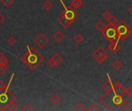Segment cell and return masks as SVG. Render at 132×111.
<instances>
[{
  "label": "cell",
  "mask_w": 132,
  "mask_h": 111,
  "mask_svg": "<svg viewBox=\"0 0 132 111\" xmlns=\"http://www.w3.org/2000/svg\"><path fill=\"white\" fill-rule=\"evenodd\" d=\"M113 15H112V13L111 12V11L110 10H108V9H106V10H104V12H103V14H102V16H103V18L105 19V20H108L111 16H112Z\"/></svg>",
  "instance_id": "cell-22"
},
{
  "label": "cell",
  "mask_w": 132,
  "mask_h": 111,
  "mask_svg": "<svg viewBox=\"0 0 132 111\" xmlns=\"http://www.w3.org/2000/svg\"><path fill=\"white\" fill-rule=\"evenodd\" d=\"M57 22L59 23V25L64 29H67L70 27V25L73 24V22L68 20L65 16H63V15L60 14V16L59 17Z\"/></svg>",
  "instance_id": "cell-9"
},
{
  "label": "cell",
  "mask_w": 132,
  "mask_h": 111,
  "mask_svg": "<svg viewBox=\"0 0 132 111\" xmlns=\"http://www.w3.org/2000/svg\"><path fill=\"white\" fill-rule=\"evenodd\" d=\"M107 77H108V80L102 85V88L105 92H108V91L111 90L113 89V87H114V84L112 83L111 79L108 73H107Z\"/></svg>",
  "instance_id": "cell-11"
},
{
  "label": "cell",
  "mask_w": 132,
  "mask_h": 111,
  "mask_svg": "<svg viewBox=\"0 0 132 111\" xmlns=\"http://www.w3.org/2000/svg\"><path fill=\"white\" fill-rule=\"evenodd\" d=\"M73 110L75 111H86L87 110V108L86 107V106L83 103L79 102L77 104V105L76 107H74Z\"/></svg>",
  "instance_id": "cell-19"
},
{
  "label": "cell",
  "mask_w": 132,
  "mask_h": 111,
  "mask_svg": "<svg viewBox=\"0 0 132 111\" xmlns=\"http://www.w3.org/2000/svg\"><path fill=\"white\" fill-rule=\"evenodd\" d=\"M108 23H110V24L117 25V24H118V22H119V20L117 19V17H116V16L112 15V16H111V17L108 20Z\"/></svg>",
  "instance_id": "cell-25"
},
{
  "label": "cell",
  "mask_w": 132,
  "mask_h": 111,
  "mask_svg": "<svg viewBox=\"0 0 132 111\" xmlns=\"http://www.w3.org/2000/svg\"><path fill=\"white\" fill-rule=\"evenodd\" d=\"M16 42H17V40H16L15 37H14V36H9V37H8L7 39H6V42H7V44L9 45V46H13V45H15V44L16 43Z\"/></svg>",
  "instance_id": "cell-23"
},
{
  "label": "cell",
  "mask_w": 132,
  "mask_h": 111,
  "mask_svg": "<svg viewBox=\"0 0 132 111\" xmlns=\"http://www.w3.org/2000/svg\"><path fill=\"white\" fill-rule=\"evenodd\" d=\"M1 3L6 8H9L14 3V0H1Z\"/></svg>",
  "instance_id": "cell-24"
},
{
  "label": "cell",
  "mask_w": 132,
  "mask_h": 111,
  "mask_svg": "<svg viewBox=\"0 0 132 111\" xmlns=\"http://www.w3.org/2000/svg\"><path fill=\"white\" fill-rule=\"evenodd\" d=\"M100 101L106 109L111 111L115 109L122 110L128 103V100L124 95L116 93L114 89L108 92H105L101 97Z\"/></svg>",
  "instance_id": "cell-1"
},
{
  "label": "cell",
  "mask_w": 132,
  "mask_h": 111,
  "mask_svg": "<svg viewBox=\"0 0 132 111\" xmlns=\"http://www.w3.org/2000/svg\"><path fill=\"white\" fill-rule=\"evenodd\" d=\"M43 6L46 10H50L53 6V3L50 0H46V1H44Z\"/></svg>",
  "instance_id": "cell-20"
},
{
  "label": "cell",
  "mask_w": 132,
  "mask_h": 111,
  "mask_svg": "<svg viewBox=\"0 0 132 111\" xmlns=\"http://www.w3.org/2000/svg\"><path fill=\"white\" fill-rule=\"evenodd\" d=\"M128 12L131 15H132V5L128 8Z\"/></svg>",
  "instance_id": "cell-36"
},
{
  "label": "cell",
  "mask_w": 132,
  "mask_h": 111,
  "mask_svg": "<svg viewBox=\"0 0 132 111\" xmlns=\"http://www.w3.org/2000/svg\"><path fill=\"white\" fill-rule=\"evenodd\" d=\"M4 19H5V17H4V15L0 12V25L3 22V21H4Z\"/></svg>",
  "instance_id": "cell-35"
},
{
  "label": "cell",
  "mask_w": 132,
  "mask_h": 111,
  "mask_svg": "<svg viewBox=\"0 0 132 111\" xmlns=\"http://www.w3.org/2000/svg\"><path fill=\"white\" fill-rule=\"evenodd\" d=\"M106 24L104 23V21H102V20H99V21H97V23L94 25V28L96 29H97L98 31H100V32H103V30L105 29V27H106Z\"/></svg>",
  "instance_id": "cell-15"
},
{
  "label": "cell",
  "mask_w": 132,
  "mask_h": 111,
  "mask_svg": "<svg viewBox=\"0 0 132 111\" xmlns=\"http://www.w3.org/2000/svg\"><path fill=\"white\" fill-rule=\"evenodd\" d=\"M5 87H6V85H5V82H4L3 80H0V90H3L4 88H5Z\"/></svg>",
  "instance_id": "cell-34"
},
{
  "label": "cell",
  "mask_w": 132,
  "mask_h": 111,
  "mask_svg": "<svg viewBox=\"0 0 132 111\" xmlns=\"http://www.w3.org/2000/svg\"><path fill=\"white\" fill-rule=\"evenodd\" d=\"M60 3L62 4L64 10L60 13L61 15H63V16H65L68 20L71 21V22H74L77 18H78V12L76 11L75 8H73L71 5L68 8L66 6V5L64 4L63 0H60Z\"/></svg>",
  "instance_id": "cell-6"
},
{
  "label": "cell",
  "mask_w": 132,
  "mask_h": 111,
  "mask_svg": "<svg viewBox=\"0 0 132 111\" xmlns=\"http://www.w3.org/2000/svg\"><path fill=\"white\" fill-rule=\"evenodd\" d=\"M101 33L103 36L109 42L118 41V35L116 25L108 23Z\"/></svg>",
  "instance_id": "cell-5"
},
{
  "label": "cell",
  "mask_w": 132,
  "mask_h": 111,
  "mask_svg": "<svg viewBox=\"0 0 132 111\" xmlns=\"http://www.w3.org/2000/svg\"><path fill=\"white\" fill-rule=\"evenodd\" d=\"M61 100H62V98H61V97H60V95H58L57 93L53 94V95L51 96V97H50V101H51L53 104H55V105L58 104L61 101Z\"/></svg>",
  "instance_id": "cell-17"
},
{
  "label": "cell",
  "mask_w": 132,
  "mask_h": 111,
  "mask_svg": "<svg viewBox=\"0 0 132 111\" xmlns=\"http://www.w3.org/2000/svg\"><path fill=\"white\" fill-rule=\"evenodd\" d=\"M8 63V60H7V58L2 53H0V64H2V65H7Z\"/></svg>",
  "instance_id": "cell-26"
},
{
  "label": "cell",
  "mask_w": 132,
  "mask_h": 111,
  "mask_svg": "<svg viewBox=\"0 0 132 111\" xmlns=\"http://www.w3.org/2000/svg\"><path fill=\"white\" fill-rule=\"evenodd\" d=\"M131 104H132V98L131 99V100H130L128 103H127V104H126V105H125V107L122 109V110H128V107H129Z\"/></svg>",
  "instance_id": "cell-33"
},
{
  "label": "cell",
  "mask_w": 132,
  "mask_h": 111,
  "mask_svg": "<svg viewBox=\"0 0 132 111\" xmlns=\"http://www.w3.org/2000/svg\"><path fill=\"white\" fill-rule=\"evenodd\" d=\"M113 89L114 90L119 93V94H122V95H126L125 93V88L118 82H117L115 84H114V87H113Z\"/></svg>",
  "instance_id": "cell-14"
},
{
  "label": "cell",
  "mask_w": 132,
  "mask_h": 111,
  "mask_svg": "<svg viewBox=\"0 0 132 111\" xmlns=\"http://www.w3.org/2000/svg\"><path fill=\"white\" fill-rule=\"evenodd\" d=\"M125 93L128 97L132 98V87H130L125 89Z\"/></svg>",
  "instance_id": "cell-30"
},
{
  "label": "cell",
  "mask_w": 132,
  "mask_h": 111,
  "mask_svg": "<svg viewBox=\"0 0 132 111\" xmlns=\"http://www.w3.org/2000/svg\"><path fill=\"white\" fill-rule=\"evenodd\" d=\"M116 26L118 35V41H124L127 39L132 34V29L131 26L124 20L119 21Z\"/></svg>",
  "instance_id": "cell-4"
},
{
  "label": "cell",
  "mask_w": 132,
  "mask_h": 111,
  "mask_svg": "<svg viewBox=\"0 0 132 111\" xmlns=\"http://www.w3.org/2000/svg\"><path fill=\"white\" fill-rule=\"evenodd\" d=\"M64 38H65V35L60 30H57L53 35V39L56 42H61L64 39Z\"/></svg>",
  "instance_id": "cell-12"
},
{
  "label": "cell",
  "mask_w": 132,
  "mask_h": 111,
  "mask_svg": "<svg viewBox=\"0 0 132 111\" xmlns=\"http://www.w3.org/2000/svg\"><path fill=\"white\" fill-rule=\"evenodd\" d=\"M73 40H74L75 43H77V44H80L81 42H83L84 38H83V36H82L81 34L78 33V34H76V35L74 36Z\"/></svg>",
  "instance_id": "cell-21"
},
{
  "label": "cell",
  "mask_w": 132,
  "mask_h": 111,
  "mask_svg": "<svg viewBox=\"0 0 132 111\" xmlns=\"http://www.w3.org/2000/svg\"><path fill=\"white\" fill-rule=\"evenodd\" d=\"M46 65L50 67V68H54V67H56L55 66V64H54V63L53 62V60L50 58L47 61H46Z\"/></svg>",
  "instance_id": "cell-32"
},
{
  "label": "cell",
  "mask_w": 132,
  "mask_h": 111,
  "mask_svg": "<svg viewBox=\"0 0 132 111\" xmlns=\"http://www.w3.org/2000/svg\"><path fill=\"white\" fill-rule=\"evenodd\" d=\"M17 107H18V106H17V104H15V102L14 101L13 103H12V104H11V105L9 106V109H8V110H12V111L16 110H17Z\"/></svg>",
  "instance_id": "cell-31"
},
{
  "label": "cell",
  "mask_w": 132,
  "mask_h": 111,
  "mask_svg": "<svg viewBox=\"0 0 132 111\" xmlns=\"http://www.w3.org/2000/svg\"><path fill=\"white\" fill-rule=\"evenodd\" d=\"M112 67H113L116 71H119L120 70L122 69V67H123V63H122L119 59H116V60L114 61V63H112Z\"/></svg>",
  "instance_id": "cell-18"
},
{
  "label": "cell",
  "mask_w": 132,
  "mask_h": 111,
  "mask_svg": "<svg viewBox=\"0 0 132 111\" xmlns=\"http://www.w3.org/2000/svg\"><path fill=\"white\" fill-rule=\"evenodd\" d=\"M108 49L112 53H117L121 49V46L118 44V41H113L110 42L108 45Z\"/></svg>",
  "instance_id": "cell-10"
},
{
  "label": "cell",
  "mask_w": 132,
  "mask_h": 111,
  "mask_svg": "<svg viewBox=\"0 0 132 111\" xmlns=\"http://www.w3.org/2000/svg\"><path fill=\"white\" fill-rule=\"evenodd\" d=\"M7 65H2L0 64V75H3L7 72Z\"/></svg>",
  "instance_id": "cell-28"
},
{
  "label": "cell",
  "mask_w": 132,
  "mask_h": 111,
  "mask_svg": "<svg viewBox=\"0 0 132 111\" xmlns=\"http://www.w3.org/2000/svg\"><path fill=\"white\" fill-rule=\"evenodd\" d=\"M70 5L75 9H79L83 5V1L82 0H71Z\"/></svg>",
  "instance_id": "cell-16"
},
{
  "label": "cell",
  "mask_w": 132,
  "mask_h": 111,
  "mask_svg": "<svg viewBox=\"0 0 132 111\" xmlns=\"http://www.w3.org/2000/svg\"><path fill=\"white\" fill-rule=\"evenodd\" d=\"M14 75H15V73H12V77L10 78V80H9L8 85L5 87V88L0 90V109L2 110H8L9 106L11 105V104L15 100V97L9 90V88H10L12 81L13 80Z\"/></svg>",
  "instance_id": "cell-3"
},
{
  "label": "cell",
  "mask_w": 132,
  "mask_h": 111,
  "mask_svg": "<svg viewBox=\"0 0 132 111\" xmlns=\"http://www.w3.org/2000/svg\"><path fill=\"white\" fill-rule=\"evenodd\" d=\"M87 110H90V111H100L101 110V108L97 105V104H91L90 107H89V108L87 109Z\"/></svg>",
  "instance_id": "cell-27"
},
{
  "label": "cell",
  "mask_w": 132,
  "mask_h": 111,
  "mask_svg": "<svg viewBox=\"0 0 132 111\" xmlns=\"http://www.w3.org/2000/svg\"><path fill=\"white\" fill-rule=\"evenodd\" d=\"M26 49L27 52L21 57V60L30 70H36L43 62L44 58L35 47H29V46H26Z\"/></svg>",
  "instance_id": "cell-2"
},
{
  "label": "cell",
  "mask_w": 132,
  "mask_h": 111,
  "mask_svg": "<svg viewBox=\"0 0 132 111\" xmlns=\"http://www.w3.org/2000/svg\"><path fill=\"white\" fill-rule=\"evenodd\" d=\"M92 56L97 63H103L108 58L109 53L106 52V50L102 46H99L95 50H94V52L92 53Z\"/></svg>",
  "instance_id": "cell-7"
},
{
  "label": "cell",
  "mask_w": 132,
  "mask_h": 111,
  "mask_svg": "<svg viewBox=\"0 0 132 111\" xmlns=\"http://www.w3.org/2000/svg\"><path fill=\"white\" fill-rule=\"evenodd\" d=\"M21 110H24V111H30V110H33V109H32V107L29 105V104H26V105H24L22 107V109H21Z\"/></svg>",
  "instance_id": "cell-29"
},
{
  "label": "cell",
  "mask_w": 132,
  "mask_h": 111,
  "mask_svg": "<svg viewBox=\"0 0 132 111\" xmlns=\"http://www.w3.org/2000/svg\"><path fill=\"white\" fill-rule=\"evenodd\" d=\"M33 42L35 44H36L39 48L43 49L46 46H47V44L50 42V39L49 38L43 33L40 32L37 35V36L33 39Z\"/></svg>",
  "instance_id": "cell-8"
},
{
  "label": "cell",
  "mask_w": 132,
  "mask_h": 111,
  "mask_svg": "<svg viewBox=\"0 0 132 111\" xmlns=\"http://www.w3.org/2000/svg\"><path fill=\"white\" fill-rule=\"evenodd\" d=\"M50 59H51L53 60V62L54 63L55 66H60V65L61 64V63L63 62V58L59 53H55V54H53V55L50 57Z\"/></svg>",
  "instance_id": "cell-13"
}]
</instances>
